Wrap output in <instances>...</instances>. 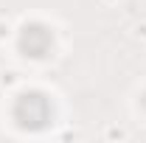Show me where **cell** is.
Returning a JSON list of instances; mask_svg holds the SVG:
<instances>
[{"mask_svg": "<svg viewBox=\"0 0 146 143\" xmlns=\"http://www.w3.org/2000/svg\"><path fill=\"white\" fill-rule=\"evenodd\" d=\"M11 118L23 132H42L54 124V104L42 90H25L11 104Z\"/></svg>", "mask_w": 146, "mask_h": 143, "instance_id": "cell-1", "label": "cell"}, {"mask_svg": "<svg viewBox=\"0 0 146 143\" xmlns=\"http://www.w3.org/2000/svg\"><path fill=\"white\" fill-rule=\"evenodd\" d=\"M17 48H20V54L28 56V59L51 56V51H54V31H51V25H45L39 20L25 23L17 34Z\"/></svg>", "mask_w": 146, "mask_h": 143, "instance_id": "cell-2", "label": "cell"}, {"mask_svg": "<svg viewBox=\"0 0 146 143\" xmlns=\"http://www.w3.org/2000/svg\"><path fill=\"white\" fill-rule=\"evenodd\" d=\"M141 109L146 112V90H143V95H141Z\"/></svg>", "mask_w": 146, "mask_h": 143, "instance_id": "cell-3", "label": "cell"}]
</instances>
